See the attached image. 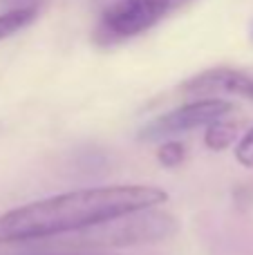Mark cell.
<instances>
[{
  "label": "cell",
  "instance_id": "6da1fadb",
  "mask_svg": "<svg viewBox=\"0 0 253 255\" xmlns=\"http://www.w3.org/2000/svg\"><path fill=\"white\" fill-rule=\"evenodd\" d=\"M168 193L157 186H101L56 195L27 206L13 208L0 217V244L45 240L54 235L79 233L126 213L164 204Z\"/></svg>",
  "mask_w": 253,
  "mask_h": 255
},
{
  "label": "cell",
  "instance_id": "7a4b0ae2",
  "mask_svg": "<svg viewBox=\"0 0 253 255\" xmlns=\"http://www.w3.org/2000/svg\"><path fill=\"white\" fill-rule=\"evenodd\" d=\"M177 233V222L173 215L161 211H141L126 213L115 220L101 222L97 226L74 233L76 244H101V247H134V244H150L168 240Z\"/></svg>",
  "mask_w": 253,
  "mask_h": 255
},
{
  "label": "cell",
  "instance_id": "3957f363",
  "mask_svg": "<svg viewBox=\"0 0 253 255\" xmlns=\"http://www.w3.org/2000/svg\"><path fill=\"white\" fill-rule=\"evenodd\" d=\"M184 2L188 0H106L94 38L101 45H115L139 36Z\"/></svg>",
  "mask_w": 253,
  "mask_h": 255
},
{
  "label": "cell",
  "instance_id": "277c9868",
  "mask_svg": "<svg viewBox=\"0 0 253 255\" xmlns=\"http://www.w3.org/2000/svg\"><path fill=\"white\" fill-rule=\"evenodd\" d=\"M231 112H233V106L229 101H224V99L193 101L173 112H166V115L157 117L155 121H150L143 128L139 136L143 141H157V139H164V136L177 134V132H188V130H195V128L209 126L218 119H224Z\"/></svg>",
  "mask_w": 253,
  "mask_h": 255
},
{
  "label": "cell",
  "instance_id": "5b68a950",
  "mask_svg": "<svg viewBox=\"0 0 253 255\" xmlns=\"http://www.w3.org/2000/svg\"><path fill=\"white\" fill-rule=\"evenodd\" d=\"M184 92L197 97H213V94H238L253 99V76L231 67H215L193 76L184 83Z\"/></svg>",
  "mask_w": 253,
  "mask_h": 255
},
{
  "label": "cell",
  "instance_id": "8992f818",
  "mask_svg": "<svg viewBox=\"0 0 253 255\" xmlns=\"http://www.w3.org/2000/svg\"><path fill=\"white\" fill-rule=\"evenodd\" d=\"M238 136V126L231 124L227 119H218L213 124H209L206 128V134H204V141L211 150H224L236 141Z\"/></svg>",
  "mask_w": 253,
  "mask_h": 255
},
{
  "label": "cell",
  "instance_id": "52a82bcc",
  "mask_svg": "<svg viewBox=\"0 0 253 255\" xmlns=\"http://www.w3.org/2000/svg\"><path fill=\"white\" fill-rule=\"evenodd\" d=\"M36 18V9L34 7H18V9H9L7 13L0 16V40L9 38L11 34L25 29L31 20Z\"/></svg>",
  "mask_w": 253,
  "mask_h": 255
},
{
  "label": "cell",
  "instance_id": "ba28073f",
  "mask_svg": "<svg viewBox=\"0 0 253 255\" xmlns=\"http://www.w3.org/2000/svg\"><path fill=\"white\" fill-rule=\"evenodd\" d=\"M184 157H186V148L182 143H177V141H168V143H164L157 150V159L166 168H177L184 161Z\"/></svg>",
  "mask_w": 253,
  "mask_h": 255
},
{
  "label": "cell",
  "instance_id": "9c48e42d",
  "mask_svg": "<svg viewBox=\"0 0 253 255\" xmlns=\"http://www.w3.org/2000/svg\"><path fill=\"white\" fill-rule=\"evenodd\" d=\"M236 157L242 166L253 168V130H249L240 139V143H238V148H236Z\"/></svg>",
  "mask_w": 253,
  "mask_h": 255
},
{
  "label": "cell",
  "instance_id": "30bf717a",
  "mask_svg": "<svg viewBox=\"0 0 253 255\" xmlns=\"http://www.w3.org/2000/svg\"><path fill=\"white\" fill-rule=\"evenodd\" d=\"M0 2H4V4H9L11 9H18V7H38L43 0H0Z\"/></svg>",
  "mask_w": 253,
  "mask_h": 255
}]
</instances>
